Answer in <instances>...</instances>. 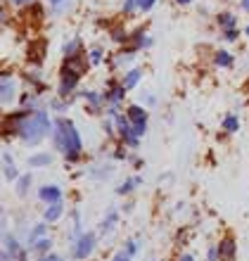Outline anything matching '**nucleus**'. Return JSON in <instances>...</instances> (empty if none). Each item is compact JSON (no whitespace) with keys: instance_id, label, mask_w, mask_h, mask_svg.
<instances>
[{"instance_id":"0eeeda50","label":"nucleus","mask_w":249,"mask_h":261,"mask_svg":"<svg viewBox=\"0 0 249 261\" xmlns=\"http://www.w3.org/2000/svg\"><path fill=\"white\" fill-rule=\"evenodd\" d=\"M38 197H41L43 202H48V204H55V202L62 199V190L57 186H43L41 190H38Z\"/></svg>"},{"instance_id":"5701e85b","label":"nucleus","mask_w":249,"mask_h":261,"mask_svg":"<svg viewBox=\"0 0 249 261\" xmlns=\"http://www.w3.org/2000/svg\"><path fill=\"white\" fill-rule=\"evenodd\" d=\"M74 50H76V53H78V41H71V43H69V45H67V48H64V55L69 57V55H71V53H74Z\"/></svg>"},{"instance_id":"dca6fc26","label":"nucleus","mask_w":249,"mask_h":261,"mask_svg":"<svg viewBox=\"0 0 249 261\" xmlns=\"http://www.w3.org/2000/svg\"><path fill=\"white\" fill-rule=\"evenodd\" d=\"M223 128L230 130V133H235V130L240 128V124H237V119H235V117H228L226 121H223Z\"/></svg>"},{"instance_id":"6ab92c4d","label":"nucleus","mask_w":249,"mask_h":261,"mask_svg":"<svg viewBox=\"0 0 249 261\" xmlns=\"http://www.w3.org/2000/svg\"><path fill=\"white\" fill-rule=\"evenodd\" d=\"M45 230H48L45 226H36V228H34V233H31V242H38V240H41L43 235H45Z\"/></svg>"},{"instance_id":"aec40b11","label":"nucleus","mask_w":249,"mask_h":261,"mask_svg":"<svg viewBox=\"0 0 249 261\" xmlns=\"http://www.w3.org/2000/svg\"><path fill=\"white\" fill-rule=\"evenodd\" d=\"M133 188H135V180H133V178H128V180H126V183H124V186L119 188V195H128V193H131V190H133Z\"/></svg>"},{"instance_id":"c85d7f7f","label":"nucleus","mask_w":249,"mask_h":261,"mask_svg":"<svg viewBox=\"0 0 249 261\" xmlns=\"http://www.w3.org/2000/svg\"><path fill=\"white\" fill-rule=\"evenodd\" d=\"M86 97H88L90 102H95V105H100V95H93V93H86Z\"/></svg>"},{"instance_id":"393cba45","label":"nucleus","mask_w":249,"mask_h":261,"mask_svg":"<svg viewBox=\"0 0 249 261\" xmlns=\"http://www.w3.org/2000/svg\"><path fill=\"white\" fill-rule=\"evenodd\" d=\"M218 256H221V252H218L216 247L209 249V261H218Z\"/></svg>"},{"instance_id":"2eb2a0df","label":"nucleus","mask_w":249,"mask_h":261,"mask_svg":"<svg viewBox=\"0 0 249 261\" xmlns=\"http://www.w3.org/2000/svg\"><path fill=\"white\" fill-rule=\"evenodd\" d=\"M218 24H221L226 31H228V29H235V17H233V14H221V17H218Z\"/></svg>"},{"instance_id":"2f4dec72","label":"nucleus","mask_w":249,"mask_h":261,"mask_svg":"<svg viewBox=\"0 0 249 261\" xmlns=\"http://www.w3.org/2000/svg\"><path fill=\"white\" fill-rule=\"evenodd\" d=\"M176 3H178V5H190L192 0H176Z\"/></svg>"},{"instance_id":"bb28decb","label":"nucleus","mask_w":249,"mask_h":261,"mask_svg":"<svg viewBox=\"0 0 249 261\" xmlns=\"http://www.w3.org/2000/svg\"><path fill=\"white\" fill-rule=\"evenodd\" d=\"M112 261H131V254H128V252H126V254H117Z\"/></svg>"},{"instance_id":"7c9ffc66","label":"nucleus","mask_w":249,"mask_h":261,"mask_svg":"<svg viewBox=\"0 0 249 261\" xmlns=\"http://www.w3.org/2000/svg\"><path fill=\"white\" fill-rule=\"evenodd\" d=\"M10 3H14V5H26V3H31V0H10Z\"/></svg>"},{"instance_id":"7ed1b4c3","label":"nucleus","mask_w":249,"mask_h":261,"mask_svg":"<svg viewBox=\"0 0 249 261\" xmlns=\"http://www.w3.org/2000/svg\"><path fill=\"white\" fill-rule=\"evenodd\" d=\"M128 119H131L133 138L145 136V130H147V112L143 110V107H138V105H133L131 110H128Z\"/></svg>"},{"instance_id":"423d86ee","label":"nucleus","mask_w":249,"mask_h":261,"mask_svg":"<svg viewBox=\"0 0 249 261\" xmlns=\"http://www.w3.org/2000/svg\"><path fill=\"white\" fill-rule=\"evenodd\" d=\"M14 90H17V86H14V79H10V76H3L0 79V97H3V102L10 105L14 100Z\"/></svg>"},{"instance_id":"f8f14e48","label":"nucleus","mask_w":249,"mask_h":261,"mask_svg":"<svg viewBox=\"0 0 249 261\" xmlns=\"http://www.w3.org/2000/svg\"><path fill=\"white\" fill-rule=\"evenodd\" d=\"M216 64H218V67H230V64H233V55L226 53V50L216 53Z\"/></svg>"},{"instance_id":"a878e982","label":"nucleus","mask_w":249,"mask_h":261,"mask_svg":"<svg viewBox=\"0 0 249 261\" xmlns=\"http://www.w3.org/2000/svg\"><path fill=\"white\" fill-rule=\"evenodd\" d=\"M226 38H228V41H235V38H237V31H235V29H228V31H226Z\"/></svg>"},{"instance_id":"1a4fd4ad","label":"nucleus","mask_w":249,"mask_h":261,"mask_svg":"<svg viewBox=\"0 0 249 261\" xmlns=\"http://www.w3.org/2000/svg\"><path fill=\"white\" fill-rule=\"evenodd\" d=\"M140 69H133V71H128L126 74V79H124V88H133V86H138V81H140Z\"/></svg>"},{"instance_id":"412c9836","label":"nucleus","mask_w":249,"mask_h":261,"mask_svg":"<svg viewBox=\"0 0 249 261\" xmlns=\"http://www.w3.org/2000/svg\"><path fill=\"white\" fill-rule=\"evenodd\" d=\"M29 183H31V176H24V178L19 180V186H17V190H19V195H24V193H26Z\"/></svg>"},{"instance_id":"cd10ccee","label":"nucleus","mask_w":249,"mask_h":261,"mask_svg":"<svg viewBox=\"0 0 249 261\" xmlns=\"http://www.w3.org/2000/svg\"><path fill=\"white\" fill-rule=\"evenodd\" d=\"M126 252H128V254H135V252H138V245H135V242H128Z\"/></svg>"},{"instance_id":"20e7f679","label":"nucleus","mask_w":249,"mask_h":261,"mask_svg":"<svg viewBox=\"0 0 249 261\" xmlns=\"http://www.w3.org/2000/svg\"><path fill=\"white\" fill-rule=\"evenodd\" d=\"M78 76H81V71H78L76 67H71L69 62H64L62 74H60V90H62L64 95H67V93H71V90L76 88Z\"/></svg>"},{"instance_id":"f257e3e1","label":"nucleus","mask_w":249,"mask_h":261,"mask_svg":"<svg viewBox=\"0 0 249 261\" xmlns=\"http://www.w3.org/2000/svg\"><path fill=\"white\" fill-rule=\"evenodd\" d=\"M55 145H57V150L67 154V159H71V162L78 159V152H81V136H78L76 126L71 124L69 119H57Z\"/></svg>"},{"instance_id":"a211bd4d","label":"nucleus","mask_w":249,"mask_h":261,"mask_svg":"<svg viewBox=\"0 0 249 261\" xmlns=\"http://www.w3.org/2000/svg\"><path fill=\"white\" fill-rule=\"evenodd\" d=\"M88 62L90 64H100V62H102V50H100V48L90 50V60H88Z\"/></svg>"},{"instance_id":"c756f323","label":"nucleus","mask_w":249,"mask_h":261,"mask_svg":"<svg viewBox=\"0 0 249 261\" xmlns=\"http://www.w3.org/2000/svg\"><path fill=\"white\" fill-rule=\"evenodd\" d=\"M41 261H62L60 256H55V254H50V256H45V259H41Z\"/></svg>"},{"instance_id":"f704fd0d","label":"nucleus","mask_w":249,"mask_h":261,"mask_svg":"<svg viewBox=\"0 0 249 261\" xmlns=\"http://www.w3.org/2000/svg\"><path fill=\"white\" fill-rule=\"evenodd\" d=\"M183 261H192V256H183Z\"/></svg>"},{"instance_id":"473e14b6","label":"nucleus","mask_w":249,"mask_h":261,"mask_svg":"<svg viewBox=\"0 0 249 261\" xmlns=\"http://www.w3.org/2000/svg\"><path fill=\"white\" fill-rule=\"evenodd\" d=\"M242 10H247L249 12V0H242Z\"/></svg>"},{"instance_id":"4be33fe9","label":"nucleus","mask_w":249,"mask_h":261,"mask_svg":"<svg viewBox=\"0 0 249 261\" xmlns=\"http://www.w3.org/2000/svg\"><path fill=\"white\" fill-rule=\"evenodd\" d=\"M34 245H36V249H38V252H48V249H50V240H45V238H41V240L34 242Z\"/></svg>"},{"instance_id":"ddd939ff","label":"nucleus","mask_w":249,"mask_h":261,"mask_svg":"<svg viewBox=\"0 0 249 261\" xmlns=\"http://www.w3.org/2000/svg\"><path fill=\"white\" fill-rule=\"evenodd\" d=\"M124 86H117V88H112L109 90V95H107V100H109V102H121V100H124Z\"/></svg>"},{"instance_id":"b1692460","label":"nucleus","mask_w":249,"mask_h":261,"mask_svg":"<svg viewBox=\"0 0 249 261\" xmlns=\"http://www.w3.org/2000/svg\"><path fill=\"white\" fill-rule=\"evenodd\" d=\"M157 3V0H138V5L140 10H152V5Z\"/></svg>"},{"instance_id":"f3484780","label":"nucleus","mask_w":249,"mask_h":261,"mask_svg":"<svg viewBox=\"0 0 249 261\" xmlns=\"http://www.w3.org/2000/svg\"><path fill=\"white\" fill-rule=\"evenodd\" d=\"M114 223H117V212H109L107 214V219L102 221V230H109Z\"/></svg>"},{"instance_id":"9b49d317","label":"nucleus","mask_w":249,"mask_h":261,"mask_svg":"<svg viewBox=\"0 0 249 261\" xmlns=\"http://www.w3.org/2000/svg\"><path fill=\"white\" fill-rule=\"evenodd\" d=\"M50 162H52V157H50V154H34V157L29 159V164H31V166H48Z\"/></svg>"},{"instance_id":"9d476101","label":"nucleus","mask_w":249,"mask_h":261,"mask_svg":"<svg viewBox=\"0 0 249 261\" xmlns=\"http://www.w3.org/2000/svg\"><path fill=\"white\" fill-rule=\"evenodd\" d=\"M62 216V204L60 202H55V204L48 206V212H45V221H57Z\"/></svg>"},{"instance_id":"6e6552de","label":"nucleus","mask_w":249,"mask_h":261,"mask_svg":"<svg viewBox=\"0 0 249 261\" xmlns=\"http://www.w3.org/2000/svg\"><path fill=\"white\" fill-rule=\"evenodd\" d=\"M218 252H221V259L223 261L233 259V256H235V242H233V240H223L221 247H218Z\"/></svg>"},{"instance_id":"f03ea898","label":"nucleus","mask_w":249,"mask_h":261,"mask_svg":"<svg viewBox=\"0 0 249 261\" xmlns=\"http://www.w3.org/2000/svg\"><path fill=\"white\" fill-rule=\"evenodd\" d=\"M48 130H50L48 114H45V112H34V114H26V117H24V121H21V126H19V136L24 143L34 145L48 136Z\"/></svg>"},{"instance_id":"72a5a7b5","label":"nucleus","mask_w":249,"mask_h":261,"mask_svg":"<svg viewBox=\"0 0 249 261\" xmlns=\"http://www.w3.org/2000/svg\"><path fill=\"white\" fill-rule=\"evenodd\" d=\"M50 3H52L55 7H57V5H62V0H50Z\"/></svg>"},{"instance_id":"4468645a","label":"nucleus","mask_w":249,"mask_h":261,"mask_svg":"<svg viewBox=\"0 0 249 261\" xmlns=\"http://www.w3.org/2000/svg\"><path fill=\"white\" fill-rule=\"evenodd\" d=\"M5 176L10 180L12 178H17V169H14V164H12V157L10 154H5Z\"/></svg>"},{"instance_id":"c9c22d12","label":"nucleus","mask_w":249,"mask_h":261,"mask_svg":"<svg viewBox=\"0 0 249 261\" xmlns=\"http://www.w3.org/2000/svg\"><path fill=\"white\" fill-rule=\"evenodd\" d=\"M247 36H249V27H247Z\"/></svg>"},{"instance_id":"39448f33","label":"nucleus","mask_w":249,"mask_h":261,"mask_svg":"<svg viewBox=\"0 0 249 261\" xmlns=\"http://www.w3.org/2000/svg\"><path fill=\"white\" fill-rule=\"evenodd\" d=\"M93 249H95V233H86V235H81L76 240V245H74V256H76V259H86Z\"/></svg>"}]
</instances>
